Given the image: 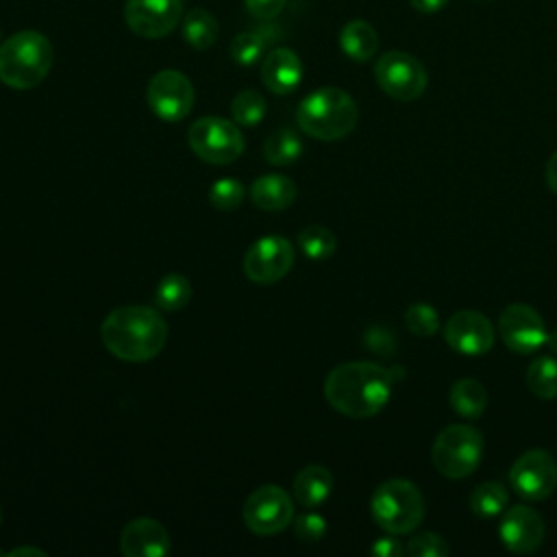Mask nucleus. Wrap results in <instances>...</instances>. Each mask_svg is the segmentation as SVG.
<instances>
[{
  "label": "nucleus",
  "mask_w": 557,
  "mask_h": 557,
  "mask_svg": "<svg viewBox=\"0 0 557 557\" xmlns=\"http://www.w3.org/2000/svg\"><path fill=\"white\" fill-rule=\"evenodd\" d=\"M392 372L370 361L335 366L324 381V396L333 409L348 418H372L389 400Z\"/></svg>",
  "instance_id": "obj_1"
},
{
  "label": "nucleus",
  "mask_w": 557,
  "mask_h": 557,
  "mask_svg": "<svg viewBox=\"0 0 557 557\" xmlns=\"http://www.w3.org/2000/svg\"><path fill=\"white\" fill-rule=\"evenodd\" d=\"M100 337L111 355L139 363L163 350L168 342V322L152 307L124 305L104 318Z\"/></svg>",
  "instance_id": "obj_2"
},
{
  "label": "nucleus",
  "mask_w": 557,
  "mask_h": 557,
  "mask_svg": "<svg viewBox=\"0 0 557 557\" xmlns=\"http://www.w3.org/2000/svg\"><path fill=\"white\" fill-rule=\"evenodd\" d=\"M357 104L339 87H322L311 91L296 111V122L305 135L320 141H337L357 124Z\"/></svg>",
  "instance_id": "obj_3"
},
{
  "label": "nucleus",
  "mask_w": 557,
  "mask_h": 557,
  "mask_svg": "<svg viewBox=\"0 0 557 557\" xmlns=\"http://www.w3.org/2000/svg\"><path fill=\"white\" fill-rule=\"evenodd\" d=\"M52 44L37 30H20L0 46V81L13 89H33L50 72Z\"/></svg>",
  "instance_id": "obj_4"
},
{
  "label": "nucleus",
  "mask_w": 557,
  "mask_h": 557,
  "mask_svg": "<svg viewBox=\"0 0 557 557\" xmlns=\"http://www.w3.org/2000/svg\"><path fill=\"white\" fill-rule=\"evenodd\" d=\"M370 513L374 522L392 535L411 533L424 518V496L411 481L389 479L374 490Z\"/></svg>",
  "instance_id": "obj_5"
},
{
  "label": "nucleus",
  "mask_w": 557,
  "mask_h": 557,
  "mask_svg": "<svg viewBox=\"0 0 557 557\" xmlns=\"http://www.w3.org/2000/svg\"><path fill=\"white\" fill-rule=\"evenodd\" d=\"M483 455V435L470 424H450L433 442V466L448 479L472 474Z\"/></svg>",
  "instance_id": "obj_6"
},
{
  "label": "nucleus",
  "mask_w": 557,
  "mask_h": 557,
  "mask_svg": "<svg viewBox=\"0 0 557 557\" xmlns=\"http://www.w3.org/2000/svg\"><path fill=\"white\" fill-rule=\"evenodd\" d=\"M187 141L196 157L213 165L233 163L244 152V135L237 122L215 115L196 120L187 131Z\"/></svg>",
  "instance_id": "obj_7"
},
{
  "label": "nucleus",
  "mask_w": 557,
  "mask_h": 557,
  "mask_svg": "<svg viewBox=\"0 0 557 557\" xmlns=\"http://www.w3.org/2000/svg\"><path fill=\"white\" fill-rule=\"evenodd\" d=\"M374 78L389 98L400 102H411L426 89L424 65L403 50L385 52L374 65Z\"/></svg>",
  "instance_id": "obj_8"
},
{
  "label": "nucleus",
  "mask_w": 557,
  "mask_h": 557,
  "mask_svg": "<svg viewBox=\"0 0 557 557\" xmlns=\"http://www.w3.org/2000/svg\"><path fill=\"white\" fill-rule=\"evenodd\" d=\"M146 100L159 120L178 122L191 113L196 91L183 72L161 70L150 78Z\"/></svg>",
  "instance_id": "obj_9"
},
{
  "label": "nucleus",
  "mask_w": 557,
  "mask_h": 557,
  "mask_svg": "<svg viewBox=\"0 0 557 557\" xmlns=\"http://www.w3.org/2000/svg\"><path fill=\"white\" fill-rule=\"evenodd\" d=\"M244 522L257 535H274L294 520L289 494L278 485L257 487L244 503Z\"/></svg>",
  "instance_id": "obj_10"
},
{
  "label": "nucleus",
  "mask_w": 557,
  "mask_h": 557,
  "mask_svg": "<svg viewBox=\"0 0 557 557\" xmlns=\"http://www.w3.org/2000/svg\"><path fill=\"white\" fill-rule=\"evenodd\" d=\"M509 483L524 500H544L557 487V461L544 448L522 453L509 468Z\"/></svg>",
  "instance_id": "obj_11"
},
{
  "label": "nucleus",
  "mask_w": 557,
  "mask_h": 557,
  "mask_svg": "<svg viewBox=\"0 0 557 557\" xmlns=\"http://www.w3.org/2000/svg\"><path fill=\"white\" fill-rule=\"evenodd\" d=\"M294 246L281 235L257 239L244 257V272L252 283L270 285L281 281L294 265Z\"/></svg>",
  "instance_id": "obj_12"
},
{
  "label": "nucleus",
  "mask_w": 557,
  "mask_h": 557,
  "mask_svg": "<svg viewBox=\"0 0 557 557\" xmlns=\"http://www.w3.org/2000/svg\"><path fill=\"white\" fill-rule=\"evenodd\" d=\"M183 17L181 0H126V26L146 39H159L172 33Z\"/></svg>",
  "instance_id": "obj_13"
},
{
  "label": "nucleus",
  "mask_w": 557,
  "mask_h": 557,
  "mask_svg": "<svg viewBox=\"0 0 557 557\" xmlns=\"http://www.w3.org/2000/svg\"><path fill=\"white\" fill-rule=\"evenodd\" d=\"M498 331L505 346L520 355L537 350L548 335L542 315L524 302H513L503 309L498 318Z\"/></svg>",
  "instance_id": "obj_14"
},
{
  "label": "nucleus",
  "mask_w": 557,
  "mask_h": 557,
  "mask_svg": "<svg viewBox=\"0 0 557 557\" xmlns=\"http://www.w3.org/2000/svg\"><path fill=\"white\" fill-rule=\"evenodd\" d=\"M444 339L453 350L474 357L487 352L494 346V329L483 313L463 309L446 320Z\"/></svg>",
  "instance_id": "obj_15"
},
{
  "label": "nucleus",
  "mask_w": 557,
  "mask_h": 557,
  "mask_svg": "<svg viewBox=\"0 0 557 557\" xmlns=\"http://www.w3.org/2000/svg\"><path fill=\"white\" fill-rule=\"evenodd\" d=\"M498 535L505 548H509L511 553H533L544 540L542 516L527 505H513L505 509L498 524Z\"/></svg>",
  "instance_id": "obj_16"
},
{
  "label": "nucleus",
  "mask_w": 557,
  "mask_h": 557,
  "mask_svg": "<svg viewBox=\"0 0 557 557\" xmlns=\"http://www.w3.org/2000/svg\"><path fill=\"white\" fill-rule=\"evenodd\" d=\"M120 548L126 557H163L170 553V535L159 520L135 518L124 527Z\"/></svg>",
  "instance_id": "obj_17"
},
{
  "label": "nucleus",
  "mask_w": 557,
  "mask_h": 557,
  "mask_svg": "<svg viewBox=\"0 0 557 557\" xmlns=\"http://www.w3.org/2000/svg\"><path fill=\"white\" fill-rule=\"evenodd\" d=\"M302 78V61L289 48H274L265 54L261 65V81L263 85L276 94L285 96L292 94Z\"/></svg>",
  "instance_id": "obj_18"
},
{
  "label": "nucleus",
  "mask_w": 557,
  "mask_h": 557,
  "mask_svg": "<svg viewBox=\"0 0 557 557\" xmlns=\"http://www.w3.org/2000/svg\"><path fill=\"white\" fill-rule=\"evenodd\" d=\"M296 183L283 174H263L250 185L252 202L263 211H283L296 200Z\"/></svg>",
  "instance_id": "obj_19"
},
{
  "label": "nucleus",
  "mask_w": 557,
  "mask_h": 557,
  "mask_svg": "<svg viewBox=\"0 0 557 557\" xmlns=\"http://www.w3.org/2000/svg\"><path fill=\"white\" fill-rule=\"evenodd\" d=\"M333 490V474L329 468L320 463H309L305 466L296 479H294V496L302 507H318L322 505Z\"/></svg>",
  "instance_id": "obj_20"
},
{
  "label": "nucleus",
  "mask_w": 557,
  "mask_h": 557,
  "mask_svg": "<svg viewBox=\"0 0 557 557\" xmlns=\"http://www.w3.org/2000/svg\"><path fill=\"white\" fill-rule=\"evenodd\" d=\"M278 39H281L278 24H263L255 30L239 33L231 44V57L235 63H239L244 67L255 65L263 57L268 44L278 41Z\"/></svg>",
  "instance_id": "obj_21"
},
{
  "label": "nucleus",
  "mask_w": 557,
  "mask_h": 557,
  "mask_svg": "<svg viewBox=\"0 0 557 557\" xmlns=\"http://www.w3.org/2000/svg\"><path fill=\"white\" fill-rule=\"evenodd\" d=\"M339 46L346 57L363 63L374 57V52L379 48V35L370 22L352 20L342 28Z\"/></svg>",
  "instance_id": "obj_22"
},
{
  "label": "nucleus",
  "mask_w": 557,
  "mask_h": 557,
  "mask_svg": "<svg viewBox=\"0 0 557 557\" xmlns=\"http://www.w3.org/2000/svg\"><path fill=\"white\" fill-rule=\"evenodd\" d=\"M450 407L461 416V418H479L485 407H487V389L476 381V379H459L450 387Z\"/></svg>",
  "instance_id": "obj_23"
},
{
  "label": "nucleus",
  "mask_w": 557,
  "mask_h": 557,
  "mask_svg": "<svg viewBox=\"0 0 557 557\" xmlns=\"http://www.w3.org/2000/svg\"><path fill=\"white\" fill-rule=\"evenodd\" d=\"M220 35L218 20L207 11V9H189L183 17V39L196 48V50H207L215 44Z\"/></svg>",
  "instance_id": "obj_24"
},
{
  "label": "nucleus",
  "mask_w": 557,
  "mask_h": 557,
  "mask_svg": "<svg viewBox=\"0 0 557 557\" xmlns=\"http://www.w3.org/2000/svg\"><path fill=\"white\" fill-rule=\"evenodd\" d=\"M305 146L296 131L292 128H276L268 135L263 144V157L272 165H287L294 163L302 154Z\"/></svg>",
  "instance_id": "obj_25"
},
{
  "label": "nucleus",
  "mask_w": 557,
  "mask_h": 557,
  "mask_svg": "<svg viewBox=\"0 0 557 557\" xmlns=\"http://www.w3.org/2000/svg\"><path fill=\"white\" fill-rule=\"evenodd\" d=\"M509 500V494L503 483L498 481H485L474 487L470 494V509L479 518H494L505 511Z\"/></svg>",
  "instance_id": "obj_26"
},
{
  "label": "nucleus",
  "mask_w": 557,
  "mask_h": 557,
  "mask_svg": "<svg viewBox=\"0 0 557 557\" xmlns=\"http://www.w3.org/2000/svg\"><path fill=\"white\" fill-rule=\"evenodd\" d=\"M527 387L544 400L557 398V359L555 357H537L527 368Z\"/></svg>",
  "instance_id": "obj_27"
},
{
  "label": "nucleus",
  "mask_w": 557,
  "mask_h": 557,
  "mask_svg": "<svg viewBox=\"0 0 557 557\" xmlns=\"http://www.w3.org/2000/svg\"><path fill=\"white\" fill-rule=\"evenodd\" d=\"M191 298V285L183 274H168L154 289V302L163 311H178Z\"/></svg>",
  "instance_id": "obj_28"
},
{
  "label": "nucleus",
  "mask_w": 557,
  "mask_h": 557,
  "mask_svg": "<svg viewBox=\"0 0 557 557\" xmlns=\"http://www.w3.org/2000/svg\"><path fill=\"white\" fill-rule=\"evenodd\" d=\"M298 246L311 261H324L335 252L337 239L326 226L311 224L298 233Z\"/></svg>",
  "instance_id": "obj_29"
},
{
  "label": "nucleus",
  "mask_w": 557,
  "mask_h": 557,
  "mask_svg": "<svg viewBox=\"0 0 557 557\" xmlns=\"http://www.w3.org/2000/svg\"><path fill=\"white\" fill-rule=\"evenodd\" d=\"M231 113H233V122L242 126H257L268 113V102L259 91L244 89L233 98Z\"/></svg>",
  "instance_id": "obj_30"
},
{
  "label": "nucleus",
  "mask_w": 557,
  "mask_h": 557,
  "mask_svg": "<svg viewBox=\"0 0 557 557\" xmlns=\"http://www.w3.org/2000/svg\"><path fill=\"white\" fill-rule=\"evenodd\" d=\"M405 326L413 333V335H422L429 337L433 333H437L440 329V315L437 311L426 305V302H416L405 311Z\"/></svg>",
  "instance_id": "obj_31"
},
{
  "label": "nucleus",
  "mask_w": 557,
  "mask_h": 557,
  "mask_svg": "<svg viewBox=\"0 0 557 557\" xmlns=\"http://www.w3.org/2000/svg\"><path fill=\"white\" fill-rule=\"evenodd\" d=\"M244 194H246V189H244V185L239 181H235V178H220V181H215L211 185L209 200L220 211H233V209H237L242 205Z\"/></svg>",
  "instance_id": "obj_32"
},
{
  "label": "nucleus",
  "mask_w": 557,
  "mask_h": 557,
  "mask_svg": "<svg viewBox=\"0 0 557 557\" xmlns=\"http://www.w3.org/2000/svg\"><path fill=\"white\" fill-rule=\"evenodd\" d=\"M448 550L450 548H448L446 540L437 533H431V531L416 533L407 544V553L411 557H446Z\"/></svg>",
  "instance_id": "obj_33"
},
{
  "label": "nucleus",
  "mask_w": 557,
  "mask_h": 557,
  "mask_svg": "<svg viewBox=\"0 0 557 557\" xmlns=\"http://www.w3.org/2000/svg\"><path fill=\"white\" fill-rule=\"evenodd\" d=\"M294 533L300 542H320L326 533V520L320 513H302L294 520Z\"/></svg>",
  "instance_id": "obj_34"
},
{
  "label": "nucleus",
  "mask_w": 557,
  "mask_h": 557,
  "mask_svg": "<svg viewBox=\"0 0 557 557\" xmlns=\"http://www.w3.org/2000/svg\"><path fill=\"white\" fill-rule=\"evenodd\" d=\"M244 4L257 20H274L285 9V0H244Z\"/></svg>",
  "instance_id": "obj_35"
},
{
  "label": "nucleus",
  "mask_w": 557,
  "mask_h": 557,
  "mask_svg": "<svg viewBox=\"0 0 557 557\" xmlns=\"http://www.w3.org/2000/svg\"><path fill=\"white\" fill-rule=\"evenodd\" d=\"M363 342L368 344L370 350L381 352V355H389L394 348V337L389 335L387 329H381V326L368 329V333L363 335Z\"/></svg>",
  "instance_id": "obj_36"
},
{
  "label": "nucleus",
  "mask_w": 557,
  "mask_h": 557,
  "mask_svg": "<svg viewBox=\"0 0 557 557\" xmlns=\"http://www.w3.org/2000/svg\"><path fill=\"white\" fill-rule=\"evenodd\" d=\"M403 550H405L403 544H400L396 537H392V535L379 537V540L372 544V555H376V557H400Z\"/></svg>",
  "instance_id": "obj_37"
},
{
  "label": "nucleus",
  "mask_w": 557,
  "mask_h": 557,
  "mask_svg": "<svg viewBox=\"0 0 557 557\" xmlns=\"http://www.w3.org/2000/svg\"><path fill=\"white\" fill-rule=\"evenodd\" d=\"M446 4H448V0H411V7L420 13H437Z\"/></svg>",
  "instance_id": "obj_38"
},
{
  "label": "nucleus",
  "mask_w": 557,
  "mask_h": 557,
  "mask_svg": "<svg viewBox=\"0 0 557 557\" xmlns=\"http://www.w3.org/2000/svg\"><path fill=\"white\" fill-rule=\"evenodd\" d=\"M546 183H548L550 191L557 194V150L548 157V163H546Z\"/></svg>",
  "instance_id": "obj_39"
},
{
  "label": "nucleus",
  "mask_w": 557,
  "mask_h": 557,
  "mask_svg": "<svg viewBox=\"0 0 557 557\" xmlns=\"http://www.w3.org/2000/svg\"><path fill=\"white\" fill-rule=\"evenodd\" d=\"M17 555H35V557H46V553L41 548H33V546H17L13 550L7 553V557H17Z\"/></svg>",
  "instance_id": "obj_40"
},
{
  "label": "nucleus",
  "mask_w": 557,
  "mask_h": 557,
  "mask_svg": "<svg viewBox=\"0 0 557 557\" xmlns=\"http://www.w3.org/2000/svg\"><path fill=\"white\" fill-rule=\"evenodd\" d=\"M544 344H546V346H548V348H550V350H553V352L557 355V331L548 333V335H546V342H544Z\"/></svg>",
  "instance_id": "obj_41"
},
{
  "label": "nucleus",
  "mask_w": 557,
  "mask_h": 557,
  "mask_svg": "<svg viewBox=\"0 0 557 557\" xmlns=\"http://www.w3.org/2000/svg\"><path fill=\"white\" fill-rule=\"evenodd\" d=\"M0 524H2V507H0Z\"/></svg>",
  "instance_id": "obj_42"
}]
</instances>
